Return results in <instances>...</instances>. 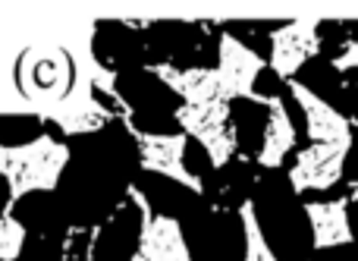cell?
Here are the masks:
<instances>
[{"label":"cell","instance_id":"30bf717a","mask_svg":"<svg viewBox=\"0 0 358 261\" xmlns=\"http://www.w3.org/2000/svg\"><path fill=\"white\" fill-rule=\"evenodd\" d=\"M155 76L164 82L167 88L182 98V104H208V101H229L223 79L217 69L208 66H195V69H176L170 63H157Z\"/></svg>","mask_w":358,"mask_h":261},{"label":"cell","instance_id":"4fadbf2b","mask_svg":"<svg viewBox=\"0 0 358 261\" xmlns=\"http://www.w3.org/2000/svg\"><path fill=\"white\" fill-rule=\"evenodd\" d=\"M19 50H13V38L0 35V113H35L31 101L16 85Z\"/></svg>","mask_w":358,"mask_h":261},{"label":"cell","instance_id":"5bb4252c","mask_svg":"<svg viewBox=\"0 0 358 261\" xmlns=\"http://www.w3.org/2000/svg\"><path fill=\"white\" fill-rule=\"evenodd\" d=\"M239 214H242V230H245V261H277L273 249L267 246V237L258 224L252 202H242Z\"/></svg>","mask_w":358,"mask_h":261},{"label":"cell","instance_id":"8992f818","mask_svg":"<svg viewBox=\"0 0 358 261\" xmlns=\"http://www.w3.org/2000/svg\"><path fill=\"white\" fill-rule=\"evenodd\" d=\"M317 54H321L317 19H292L271 35V66L283 82H289Z\"/></svg>","mask_w":358,"mask_h":261},{"label":"cell","instance_id":"7c38bea8","mask_svg":"<svg viewBox=\"0 0 358 261\" xmlns=\"http://www.w3.org/2000/svg\"><path fill=\"white\" fill-rule=\"evenodd\" d=\"M267 104V126H264V139H261V148L255 151V157H258L261 167L273 170L283 164V157L292 151V145H296V126H292V117L289 111L283 107V101L280 98H264Z\"/></svg>","mask_w":358,"mask_h":261},{"label":"cell","instance_id":"6da1fadb","mask_svg":"<svg viewBox=\"0 0 358 261\" xmlns=\"http://www.w3.org/2000/svg\"><path fill=\"white\" fill-rule=\"evenodd\" d=\"M69 164V148L50 136H38L35 142L3 148L0 145V176L10 186V202H19L29 192H50Z\"/></svg>","mask_w":358,"mask_h":261},{"label":"cell","instance_id":"8fae6325","mask_svg":"<svg viewBox=\"0 0 358 261\" xmlns=\"http://www.w3.org/2000/svg\"><path fill=\"white\" fill-rule=\"evenodd\" d=\"M305 214H308V220H311V243H315V249H334V246L352 243L346 199L305 202Z\"/></svg>","mask_w":358,"mask_h":261},{"label":"cell","instance_id":"9c48e42d","mask_svg":"<svg viewBox=\"0 0 358 261\" xmlns=\"http://www.w3.org/2000/svg\"><path fill=\"white\" fill-rule=\"evenodd\" d=\"M286 85H289V92L296 94L299 107H302V113H305V123H308V136L315 139V142L352 145V123H349L340 111H334L321 94H315L308 85H302V82L289 79Z\"/></svg>","mask_w":358,"mask_h":261},{"label":"cell","instance_id":"7a4b0ae2","mask_svg":"<svg viewBox=\"0 0 358 261\" xmlns=\"http://www.w3.org/2000/svg\"><path fill=\"white\" fill-rule=\"evenodd\" d=\"M16 82H22L19 92L31 101L35 117H38L41 107L57 104L60 98H66L69 85H73V60L60 48V41L41 38V41H35L19 57Z\"/></svg>","mask_w":358,"mask_h":261},{"label":"cell","instance_id":"2e32d148","mask_svg":"<svg viewBox=\"0 0 358 261\" xmlns=\"http://www.w3.org/2000/svg\"><path fill=\"white\" fill-rule=\"evenodd\" d=\"M358 66V38L352 44H349L343 54L334 57V69H340V73H346V69H355Z\"/></svg>","mask_w":358,"mask_h":261},{"label":"cell","instance_id":"52a82bcc","mask_svg":"<svg viewBox=\"0 0 358 261\" xmlns=\"http://www.w3.org/2000/svg\"><path fill=\"white\" fill-rule=\"evenodd\" d=\"M349 148L352 145L343 142H315L308 148H302L296 157V167L289 170L292 189L302 195V192H317V189H330L334 183H340Z\"/></svg>","mask_w":358,"mask_h":261},{"label":"cell","instance_id":"3957f363","mask_svg":"<svg viewBox=\"0 0 358 261\" xmlns=\"http://www.w3.org/2000/svg\"><path fill=\"white\" fill-rule=\"evenodd\" d=\"M176 123L182 126V136H192L204 148L210 167H227L239 151L236 129H229V101L179 104Z\"/></svg>","mask_w":358,"mask_h":261},{"label":"cell","instance_id":"9a60e30c","mask_svg":"<svg viewBox=\"0 0 358 261\" xmlns=\"http://www.w3.org/2000/svg\"><path fill=\"white\" fill-rule=\"evenodd\" d=\"M25 243V227L13 214H0V261L19 258Z\"/></svg>","mask_w":358,"mask_h":261},{"label":"cell","instance_id":"5b68a950","mask_svg":"<svg viewBox=\"0 0 358 261\" xmlns=\"http://www.w3.org/2000/svg\"><path fill=\"white\" fill-rule=\"evenodd\" d=\"M129 199L142 211V233H138V246L129 261H192L179 220L167 218V214H155L138 189H129Z\"/></svg>","mask_w":358,"mask_h":261},{"label":"cell","instance_id":"ba28073f","mask_svg":"<svg viewBox=\"0 0 358 261\" xmlns=\"http://www.w3.org/2000/svg\"><path fill=\"white\" fill-rule=\"evenodd\" d=\"M217 73H220L229 101H255V82L264 73V60L258 57V50H252L248 44H242L239 38H233L227 31L220 38V66H217Z\"/></svg>","mask_w":358,"mask_h":261},{"label":"cell","instance_id":"277c9868","mask_svg":"<svg viewBox=\"0 0 358 261\" xmlns=\"http://www.w3.org/2000/svg\"><path fill=\"white\" fill-rule=\"evenodd\" d=\"M129 132L138 142V157H142L145 170L167 176L179 186L192 189L195 195L204 192L201 180L185 167V145L189 142H185L182 132H142L136 123H129Z\"/></svg>","mask_w":358,"mask_h":261}]
</instances>
